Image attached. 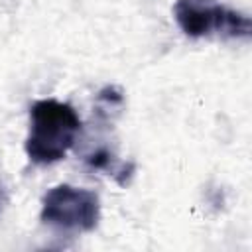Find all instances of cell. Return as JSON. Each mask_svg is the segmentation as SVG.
<instances>
[{
  "label": "cell",
  "mask_w": 252,
  "mask_h": 252,
  "mask_svg": "<svg viewBox=\"0 0 252 252\" xmlns=\"http://www.w3.org/2000/svg\"><path fill=\"white\" fill-rule=\"evenodd\" d=\"M81 118L75 108L57 98H41L30 106V132L26 154L32 163L51 165L67 156L81 134Z\"/></svg>",
  "instance_id": "cell-1"
},
{
  "label": "cell",
  "mask_w": 252,
  "mask_h": 252,
  "mask_svg": "<svg viewBox=\"0 0 252 252\" xmlns=\"http://www.w3.org/2000/svg\"><path fill=\"white\" fill-rule=\"evenodd\" d=\"M39 219L45 226L63 234H81L96 228L100 201L91 189L61 183L43 195Z\"/></svg>",
  "instance_id": "cell-2"
},
{
  "label": "cell",
  "mask_w": 252,
  "mask_h": 252,
  "mask_svg": "<svg viewBox=\"0 0 252 252\" xmlns=\"http://www.w3.org/2000/svg\"><path fill=\"white\" fill-rule=\"evenodd\" d=\"M173 18L189 37L220 35L228 39L250 37V18L217 0H175Z\"/></svg>",
  "instance_id": "cell-3"
}]
</instances>
